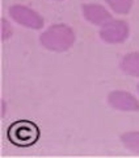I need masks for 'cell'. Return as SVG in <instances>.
Here are the masks:
<instances>
[{
  "mask_svg": "<svg viewBox=\"0 0 139 158\" xmlns=\"http://www.w3.org/2000/svg\"><path fill=\"white\" fill-rule=\"evenodd\" d=\"M8 13L14 23L24 28L39 31L45 25V19L36 9H33L24 4H13L8 8Z\"/></svg>",
  "mask_w": 139,
  "mask_h": 158,
  "instance_id": "3957f363",
  "label": "cell"
},
{
  "mask_svg": "<svg viewBox=\"0 0 139 158\" xmlns=\"http://www.w3.org/2000/svg\"><path fill=\"white\" fill-rule=\"evenodd\" d=\"M105 3L110 8V11L117 15L130 13L134 6V0H105Z\"/></svg>",
  "mask_w": 139,
  "mask_h": 158,
  "instance_id": "9c48e42d",
  "label": "cell"
},
{
  "mask_svg": "<svg viewBox=\"0 0 139 158\" xmlns=\"http://www.w3.org/2000/svg\"><path fill=\"white\" fill-rule=\"evenodd\" d=\"M83 17L87 20L89 24L97 27H102L113 19V15L108 9L97 3H85L81 6Z\"/></svg>",
  "mask_w": 139,
  "mask_h": 158,
  "instance_id": "8992f818",
  "label": "cell"
},
{
  "mask_svg": "<svg viewBox=\"0 0 139 158\" xmlns=\"http://www.w3.org/2000/svg\"><path fill=\"white\" fill-rule=\"evenodd\" d=\"M121 144L126 149L139 153V131H129L120 136Z\"/></svg>",
  "mask_w": 139,
  "mask_h": 158,
  "instance_id": "ba28073f",
  "label": "cell"
},
{
  "mask_svg": "<svg viewBox=\"0 0 139 158\" xmlns=\"http://www.w3.org/2000/svg\"><path fill=\"white\" fill-rule=\"evenodd\" d=\"M39 136H41L39 127L30 120H17L12 123L7 131L8 140L18 148L33 146L37 144Z\"/></svg>",
  "mask_w": 139,
  "mask_h": 158,
  "instance_id": "7a4b0ae2",
  "label": "cell"
},
{
  "mask_svg": "<svg viewBox=\"0 0 139 158\" xmlns=\"http://www.w3.org/2000/svg\"><path fill=\"white\" fill-rule=\"evenodd\" d=\"M76 41L75 31L67 24H53L39 36V44L43 49L54 53L68 52Z\"/></svg>",
  "mask_w": 139,
  "mask_h": 158,
  "instance_id": "6da1fadb",
  "label": "cell"
},
{
  "mask_svg": "<svg viewBox=\"0 0 139 158\" xmlns=\"http://www.w3.org/2000/svg\"><path fill=\"white\" fill-rule=\"evenodd\" d=\"M98 36L104 42L109 45H118L125 42L130 36V27L125 20L112 19L105 25L100 27Z\"/></svg>",
  "mask_w": 139,
  "mask_h": 158,
  "instance_id": "277c9868",
  "label": "cell"
},
{
  "mask_svg": "<svg viewBox=\"0 0 139 158\" xmlns=\"http://www.w3.org/2000/svg\"><path fill=\"white\" fill-rule=\"evenodd\" d=\"M108 104L121 112H139V99L125 90H114L108 94Z\"/></svg>",
  "mask_w": 139,
  "mask_h": 158,
  "instance_id": "5b68a950",
  "label": "cell"
},
{
  "mask_svg": "<svg viewBox=\"0 0 139 158\" xmlns=\"http://www.w3.org/2000/svg\"><path fill=\"white\" fill-rule=\"evenodd\" d=\"M0 110H2V113H0V116L4 117V116H6V110H7V103H6V100H4V99H2V100H0Z\"/></svg>",
  "mask_w": 139,
  "mask_h": 158,
  "instance_id": "8fae6325",
  "label": "cell"
},
{
  "mask_svg": "<svg viewBox=\"0 0 139 158\" xmlns=\"http://www.w3.org/2000/svg\"><path fill=\"white\" fill-rule=\"evenodd\" d=\"M120 69L129 77L139 78V52H131L125 54L120 59Z\"/></svg>",
  "mask_w": 139,
  "mask_h": 158,
  "instance_id": "52a82bcc",
  "label": "cell"
},
{
  "mask_svg": "<svg viewBox=\"0 0 139 158\" xmlns=\"http://www.w3.org/2000/svg\"><path fill=\"white\" fill-rule=\"evenodd\" d=\"M53 2H62V0H53Z\"/></svg>",
  "mask_w": 139,
  "mask_h": 158,
  "instance_id": "7c38bea8",
  "label": "cell"
},
{
  "mask_svg": "<svg viewBox=\"0 0 139 158\" xmlns=\"http://www.w3.org/2000/svg\"><path fill=\"white\" fill-rule=\"evenodd\" d=\"M0 36H2V41L9 40L13 36V28L11 24H9L8 20L4 17L0 20Z\"/></svg>",
  "mask_w": 139,
  "mask_h": 158,
  "instance_id": "30bf717a",
  "label": "cell"
},
{
  "mask_svg": "<svg viewBox=\"0 0 139 158\" xmlns=\"http://www.w3.org/2000/svg\"><path fill=\"white\" fill-rule=\"evenodd\" d=\"M138 92H139V83H138Z\"/></svg>",
  "mask_w": 139,
  "mask_h": 158,
  "instance_id": "4fadbf2b",
  "label": "cell"
}]
</instances>
